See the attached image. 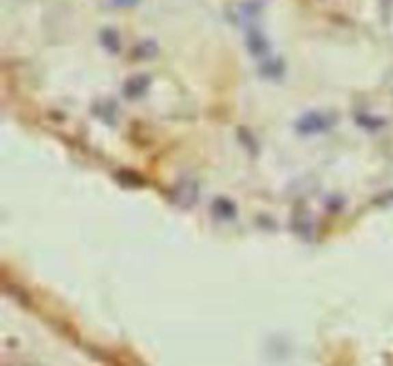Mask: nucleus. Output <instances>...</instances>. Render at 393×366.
I'll use <instances>...</instances> for the list:
<instances>
[{
  "instance_id": "obj_2",
  "label": "nucleus",
  "mask_w": 393,
  "mask_h": 366,
  "mask_svg": "<svg viewBox=\"0 0 393 366\" xmlns=\"http://www.w3.org/2000/svg\"><path fill=\"white\" fill-rule=\"evenodd\" d=\"M148 88H150V77L148 75H135L123 85V94L128 100H135V98L144 96Z\"/></svg>"
},
{
  "instance_id": "obj_4",
  "label": "nucleus",
  "mask_w": 393,
  "mask_h": 366,
  "mask_svg": "<svg viewBox=\"0 0 393 366\" xmlns=\"http://www.w3.org/2000/svg\"><path fill=\"white\" fill-rule=\"evenodd\" d=\"M211 209L215 213L219 219H223V221H230V219H234L236 213V203L232 200H228V198H217L213 205H211Z\"/></svg>"
},
{
  "instance_id": "obj_7",
  "label": "nucleus",
  "mask_w": 393,
  "mask_h": 366,
  "mask_svg": "<svg viewBox=\"0 0 393 366\" xmlns=\"http://www.w3.org/2000/svg\"><path fill=\"white\" fill-rule=\"evenodd\" d=\"M140 0H109V6L113 8H133L137 6Z\"/></svg>"
},
{
  "instance_id": "obj_1",
  "label": "nucleus",
  "mask_w": 393,
  "mask_h": 366,
  "mask_svg": "<svg viewBox=\"0 0 393 366\" xmlns=\"http://www.w3.org/2000/svg\"><path fill=\"white\" fill-rule=\"evenodd\" d=\"M334 116H328V114H323V112H309L297 119L295 123V131L299 135L311 136V135H321V133H326L334 127Z\"/></svg>"
},
{
  "instance_id": "obj_3",
  "label": "nucleus",
  "mask_w": 393,
  "mask_h": 366,
  "mask_svg": "<svg viewBox=\"0 0 393 366\" xmlns=\"http://www.w3.org/2000/svg\"><path fill=\"white\" fill-rule=\"evenodd\" d=\"M246 47L254 56H263V54H267V50H269V40H267V37L261 31L252 27V29H247L246 33Z\"/></svg>"
},
{
  "instance_id": "obj_5",
  "label": "nucleus",
  "mask_w": 393,
  "mask_h": 366,
  "mask_svg": "<svg viewBox=\"0 0 393 366\" xmlns=\"http://www.w3.org/2000/svg\"><path fill=\"white\" fill-rule=\"evenodd\" d=\"M100 40H102L104 49L109 50V52H113V54H118L119 49H121V39H119L118 31L104 29L102 31V35H100Z\"/></svg>"
},
{
  "instance_id": "obj_6",
  "label": "nucleus",
  "mask_w": 393,
  "mask_h": 366,
  "mask_svg": "<svg viewBox=\"0 0 393 366\" xmlns=\"http://www.w3.org/2000/svg\"><path fill=\"white\" fill-rule=\"evenodd\" d=\"M265 77L269 79H276L280 77L282 73H284V66L280 64V62H265L261 69H259Z\"/></svg>"
}]
</instances>
